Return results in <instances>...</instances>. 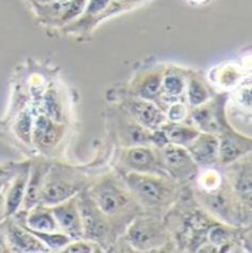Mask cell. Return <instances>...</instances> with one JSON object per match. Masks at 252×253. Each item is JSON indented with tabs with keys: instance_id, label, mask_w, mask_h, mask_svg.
<instances>
[{
	"instance_id": "1",
	"label": "cell",
	"mask_w": 252,
	"mask_h": 253,
	"mask_svg": "<svg viewBox=\"0 0 252 253\" xmlns=\"http://www.w3.org/2000/svg\"><path fill=\"white\" fill-rule=\"evenodd\" d=\"M172 179L169 176L131 172L126 176L125 185L138 204L151 211H163L177 195Z\"/></svg>"
},
{
	"instance_id": "2",
	"label": "cell",
	"mask_w": 252,
	"mask_h": 253,
	"mask_svg": "<svg viewBox=\"0 0 252 253\" xmlns=\"http://www.w3.org/2000/svg\"><path fill=\"white\" fill-rule=\"evenodd\" d=\"M90 198L96 203L99 210L113 220L128 217L137 208V202L134 200L129 189L112 176L104 177L89 192Z\"/></svg>"
},
{
	"instance_id": "3",
	"label": "cell",
	"mask_w": 252,
	"mask_h": 253,
	"mask_svg": "<svg viewBox=\"0 0 252 253\" xmlns=\"http://www.w3.org/2000/svg\"><path fill=\"white\" fill-rule=\"evenodd\" d=\"M77 201L83 223V238L99 246L109 244L113 234L110 219L99 210L89 193L82 192Z\"/></svg>"
},
{
	"instance_id": "4",
	"label": "cell",
	"mask_w": 252,
	"mask_h": 253,
	"mask_svg": "<svg viewBox=\"0 0 252 253\" xmlns=\"http://www.w3.org/2000/svg\"><path fill=\"white\" fill-rule=\"evenodd\" d=\"M127 238L138 250H153L168 242V233L160 221L154 218L135 219L129 227Z\"/></svg>"
},
{
	"instance_id": "5",
	"label": "cell",
	"mask_w": 252,
	"mask_h": 253,
	"mask_svg": "<svg viewBox=\"0 0 252 253\" xmlns=\"http://www.w3.org/2000/svg\"><path fill=\"white\" fill-rule=\"evenodd\" d=\"M84 185L83 176L75 170L64 169L57 177L47 181L41 190V197L46 204H60L82 191Z\"/></svg>"
},
{
	"instance_id": "6",
	"label": "cell",
	"mask_w": 252,
	"mask_h": 253,
	"mask_svg": "<svg viewBox=\"0 0 252 253\" xmlns=\"http://www.w3.org/2000/svg\"><path fill=\"white\" fill-rule=\"evenodd\" d=\"M160 162L163 169L173 179L186 180L198 172V164L184 146L168 143L162 148Z\"/></svg>"
},
{
	"instance_id": "7",
	"label": "cell",
	"mask_w": 252,
	"mask_h": 253,
	"mask_svg": "<svg viewBox=\"0 0 252 253\" xmlns=\"http://www.w3.org/2000/svg\"><path fill=\"white\" fill-rule=\"evenodd\" d=\"M56 222L71 239H83V223L78 206L77 198H71L60 204L53 211Z\"/></svg>"
},
{
	"instance_id": "8",
	"label": "cell",
	"mask_w": 252,
	"mask_h": 253,
	"mask_svg": "<svg viewBox=\"0 0 252 253\" xmlns=\"http://www.w3.org/2000/svg\"><path fill=\"white\" fill-rule=\"evenodd\" d=\"M124 162L125 166L133 172L168 176L154 151L147 147L130 148L124 157Z\"/></svg>"
},
{
	"instance_id": "9",
	"label": "cell",
	"mask_w": 252,
	"mask_h": 253,
	"mask_svg": "<svg viewBox=\"0 0 252 253\" xmlns=\"http://www.w3.org/2000/svg\"><path fill=\"white\" fill-rule=\"evenodd\" d=\"M193 160L201 166H209L219 159V140L215 134H199L187 146Z\"/></svg>"
},
{
	"instance_id": "10",
	"label": "cell",
	"mask_w": 252,
	"mask_h": 253,
	"mask_svg": "<svg viewBox=\"0 0 252 253\" xmlns=\"http://www.w3.org/2000/svg\"><path fill=\"white\" fill-rule=\"evenodd\" d=\"M251 150V141L226 129L219 141V159L232 163Z\"/></svg>"
},
{
	"instance_id": "11",
	"label": "cell",
	"mask_w": 252,
	"mask_h": 253,
	"mask_svg": "<svg viewBox=\"0 0 252 253\" xmlns=\"http://www.w3.org/2000/svg\"><path fill=\"white\" fill-rule=\"evenodd\" d=\"M129 113L142 126L157 129L166 122V116L154 103L147 100H134L128 104Z\"/></svg>"
},
{
	"instance_id": "12",
	"label": "cell",
	"mask_w": 252,
	"mask_h": 253,
	"mask_svg": "<svg viewBox=\"0 0 252 253\" xmlns=\"http://www.w3.org/2000/svg\"><path fill=\"white\" fill-rule=\"evenodd\" d=\"M234 188L237 197L241 199L245 204L251 206L252 197V182H251V163L250 161L244 163L237 169L234 175Z\"/></svg>"
},
{
	"instance_id": "13",
	"label": "cell",
	"mask_w": 252,
	"mask_h": 253,
	"mask_svg": "<svg viewBox=\"0 0 252 253\" xmlns=\"http://www.w3.org/2000/svg\"><path fill=\"white\" fill-rule=\"evenodd\" d=\"M35 136L37 142L42 146H50L58 142L61 136V131L52 123V120L41 116L36 123Z\"/></svg>"
},
{
	"instance_id": "14",
	"label": "cell",
	"mask_w": 252,
	"mask_h": 253,
	"mask_svg": "<svg viewBox=\"0 0 252 253\" xmlns=\"http://www.w3.org/2000/svg\"><path fill=\"white\" fill-rule=\"evenodd\" d=\"M162 130L165 131L168 143L186 147L200 134L195 129L178 124L168 125L166 126H163Z\"/></svg>"
},
{
	"instance_id": "15",
	"label": "cell",
	"mask_w": 252,
	"mask_h": 253,
	"mask_svg": "<svg viewBox=\"0 0 252 253\" xmlns=\"http://www.w3.org/2000/svg\"><path fill=\"white\" fill-rule=\"evenodd\" d=\"M11 239L15 247H18L22 251L27 252H36V251H44L42 249V246L40 243L36 240L33 236L28 235L27 233H25L21 230L15 229L12 231Z\"/></svg>"
},
{
	"instance_id": "16",
	"label": "cell",
	"mask_w": 252,
	"mask_h": 253,
	"mask_svg": "<svg viewBox=\"0 0 252 253\" xmlns=\"http://www.w3.org/2000/svg\"><path fill=\"white\" fill-rule=\"evenodd\" d=\"M28 222L34 230L40 232H52L56 230V226H57L55 218L50 216L48 212L44 211H39L31 214Z\"/></svg>"
},
{
	"instance_id": "17",
	"label": "cell",
	"mask_w": 252,
	"mask_h": 253,
	"mask_svg": "<svg viewBox=\"0 0 252 253\" xmlns=\"http://www.w3.org/2000/svg\"><path fill=\"white\" fill-rule=\"evenodd\" d=\"M162 81L159 74H153L144 81L140 88V96L145 100H154L161 90Z\"/></svg>"
},
{
	"instance_id": "18",
	"label": "cell",
	"mask_w": 252,
	"mask_h": 253,
	"mask_svg": "<svg viewBox=\"0 0 252 253\" xmlns=\"http://www.w3.org/2000/svg\"><path fill=\"white\" fill-rule=\"evenodd\" d=\"M209 99V92L199 81H190L188 86V100L192 106H200Z\"/></svg>"
},
{
	"instance_id": "19",
	"label": "cell",
	"mask_w": 252,
	"mask_h": 253,
	"mask_svg": "<svg viewBox=\"0 0 252 253\" xmlns=\"http://www.w3.org/2000/svg\"><path fill=\"white\" fill-rule=\"evenodd\" d=\"M26 188V177L21 176L18 180L15 182L13 189L11 190L8 199V211L9 213H13L17 207L22 203L24 197V191Z\"/></svg>"
},
{
	"instance_id": "20",
	"label": "cell",
	"mask_w": 252,
	"mask_h": 253,
	"mask_svg": "<svg viewBox=\"0 0 252 253\" xmlns=\"http://www.w3.org/2000/svg\"><path fill=\"white\" fill-rule=\"evenodd\" d=\"M163 89L167 92L168 96L177 97L182 93L185 89V84L178 75L169 74L163 80Z\"/></svg>"
},
{
	"instance_id": "21",
	"label": "cell",
	"mask_w": 252,
	"mask_h": 253,
	"mask_svg": "<svg viewBox=\"0 0 252 253\" xmlns=\"http://www.w3.org/2000/svg\"><path fill=\"white\" fill-rule=\"evenodd\" d=\"M42 178H43V170L42 169H36V172L33 175V178H31V181L29 183V188H28V192H27V203L29 204H34L37 201V199L39 198V195H41V183H42Z\"/></svg>"
},
{
	"instance_id": "22",
	"label": "cell",
	"mask_w": 252,
	"mask_h": 253,
	"mask_svg": "<svg viewBox=\"0 0 252 253\" xmlns=\"http://www.w3.org/2000/svg\"><path fill=\"white\" fill-rule=\"evenodd\" d=\"M37 236H39L42 240L46 243V245H48L49 247H52L54 249H60L64 248V247L68 246V244H70L71 238L67 236L66 234L62 235V234H47V233H36Z\"/></svg>"
},
{
	"instance_id": "23",
	"label": "cell",
	"mask_w": 252,
	"mask_h": 253,
	"mask_svg": "<svg viewBox=\"0 0 252 253\" xmlns=\"http://www.w3.org/2000/svg\"><path fill=\"white\" fill-rule=\"evenodd\" d=\"M99 247L98 244H93L90 240L85 242L83 239L74 240V243L69 245L65 249L66 252H74V253H91V252H98L101 249H96Z\"/></svg>"
},
{
	"instance_id": "24",
	"label": "cell",
	"mask_w": 252,
	"mask_h": 253,
	"mask_svg": "<svg viewBox=\"0 0 252 253\" xmlns=\"http://www.w3.org/2000/svg\"><path fill=\"white\" fill-rule=\"evenodd\" d=\"M210 239L215 247L222 246L229 240V234L221 227H213L210 233Z\"/></svg>"
},
{
	"instance_id": "25",
	"label": "cell",
	"mask_w": 252,
	"mask_h": 253,
	"mask_svg": "<svg viewBox=\"0 0 252 253\" xmlns=\"http://www.w3.org/2000/svg\"><path fill=\"white\" fill-rule=\"evenodd\" d=\"M45 107L48 115L55 120H60L61 117V110L60 106L58 105L57 100H56L55 96L49 94V96L45 100Z\"/></svg>"
},
{
	"instance_id": "26",
	"label": "cell",
	"mask_w": 252,
	"mask_h": 253,
	"mask_svg": "<svg viewBox=\"0 0 252 253\" xmlns=\"http://www.w3.org/2000/svg\"><path fill=\"white\" fill-rule=\"evenodd\" d=\"M150 142H153L156 146H158L159 148H163L166 145L168 144V140L165 133V131L162 129L161 130H157L155 131L153 134H150Z\"/></svg>"
},
{
	"instance_id": "27",
	"label": "cell",
	"mask_w": 252,
	"mask_h": 253,
	"mask_svg": "<svg viewBox=\"0 0 252 253\" xmlns=\"http://www.w3.org/2000/svg\"><path fill=\"white\" fill-rule=\"evenodd\" d=\"M186 115V111L184 105L181 104H175L172 106L171 112H169L168 117L171 118L173 122H178V120H181Z\"/></svg>"
},
{
	"instance_id": "28",
	"label": "cell",
	"mask_w": 252,
	"mask_h": 253,
	"mask_svg": "<svg viewBox=\"0 0 252 253\" xmlns=\"http://www.w3.org/2000/svg\"><path fill=\"white\" fill-rule=\"evenodd\" d=\"M18 129H20V133L24 134L25 136H29L30 132V119L28 116L23 117V119L18 123Z\"/></svg>"
}]
</instances>
